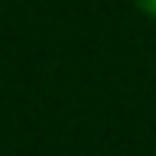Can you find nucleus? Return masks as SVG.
Segmentation results:
<instances>
[{
  "label": "nucleus",
  "instance_id": "obj_1",
  "mask_svg": "<svg viewBox=\"0 0 156 156\" xmlns=\"http://www.w3.org/2000/svg\"><path fill=\"white\" fill-rule=\"evenodd\" d=\"M132 3H135V9H138L141 16L156 19V0H132Z\"/></svg>",
  "mask_w": 156,
  "mask_h": 156
}]
</instances>
